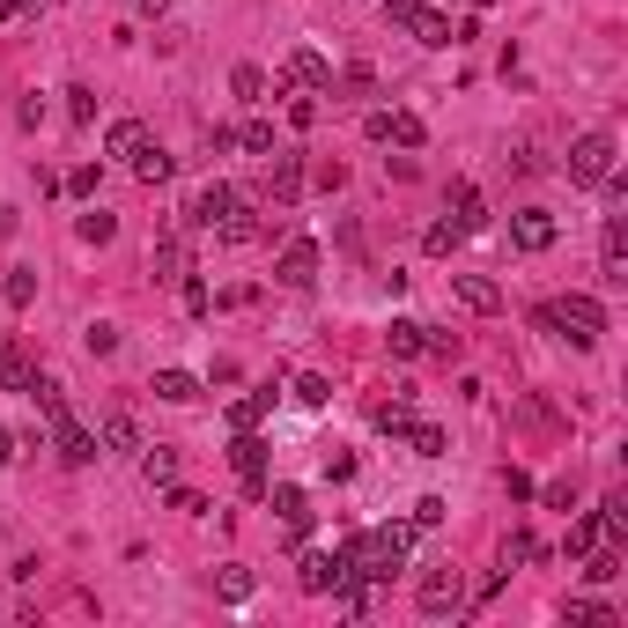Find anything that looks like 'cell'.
Wrapping results in <instances>:
<instances>
[{
  "label": "cell",
  "instance_id": "ab89813d",
  "mask_svg": "<svg viewBox=\"0 0 628 628\" xmlns=\"http://www.w3.org/2000/svg\"><path fill=\"white\" fill-rule=\"evenodd\" d=\"M222 599H230V606H244V599H252V569H244V562H230V569H222Z\"/></svg>",
  "mask_w": 628,
  "mask_h": 628
},
{
  "label": "cell",
  "instance_id": "ffe728a7",
  "mask_svg": "<svg viewBox=\"0 0 628 628\" xmlns=\"http://www.w3.org/2000/svg\"><path fill=\"white\" fill-rule=\"evenodd\" d=\"M414 37H422V45L429 52H444V45H459V23H451V15H436V8H422V15H414V23H407Z\"/></svg>",
  "mask_w": 628,
  "mask_h": 628
},
{
  "label": "cell",
  "instance_id": "277c9868",
  "mask_svg": "<svg viewBox=\"0 0 628 628\" xmlns=\"http://www.w3.org/2000/svg\"><path fill=\"white\" fill-rule=\"evenodd\" d=\"M281 82L311 89V97H333V60H326V52H311V45H296L289 60H281Z\"/></svg>",
  "mask_w": 628,
  "mask_h": 628
},
{
  "label": "cell",
  "instance_id": "f6af8a7d",
  "mask_svg": "<svg viewBox=\"0 0 628 628\" xmlns=\"http://www.w3.org/2000/svg\"><path fill=\"white\" fill-rule=\"evenodd\" d=\"M97 178H104V170H97V163H82V170H67L60 185H67V193H82V200H89V193H97Z\"/></svg>",
  "mask_w": 628,
  "mask_h": 628
},
{
  "label": "cell",
  "instance_id": "f1b7e54d",
  "mask_svg": "<svg viewBox=\"0 0 628 628\" xmlns=\"http://www.w3.org/2000/svg\"><path fill=\"white\" fill-rule=\"evenodd\" d=\"M407 444H414V459H444V444H451V436L436 429V422H407Z\"/></svg>",
  "mask_w": 628,
  "mask_h": 628
},
{
  "label": "cell",
  "instance_id": "e0dca14e",
  "mask_svg": "<svg viewBox=\"0 0 628 628\" xmlns=\"http://www.w3.org/2000/svg\"><path fill=\"white\" fill-rule=\"evenodd\" d=\"M370 422H377V429H385V436H407V422H414V392H407V385H399L392 399H377V407H370Z\"/></svg>",
  "mask_w": 628,
  "mask_h": 628
},
{
  "label": "cell",
  "instance_id": "f35d334b",
  "mask_svg": "<svg viewBox=\"0 0 628 628\" xmlns=\"http://www.w3.org/2000/svg\"><path fill=\"white\" fill-rule=\"evenodd\" d=\"M422 244H429L436 259H451V252L466 244V230H459V222H429V237H422Z\"/></svg>",
  "mask_w": 628,
  "mask_h": 628
},
{
  "label": "cell",
  "instance_id": "83f0119b",
  "mask_svg": "<svg viewBox=\"0 0 628 628\" xmlns=\"http://www.w3.org/2000/svg\"><path fill=\"white\" fill-rule=\"evenodd\" d=\"M0 385H8V392H23V385H30V355L15 348V340H0Z\"/></svg>",
  "mask_w": 628,
  "mask_h": 628
},
{
  "label": "cell",
  "instance_id": "8d00e7d4",
  "mask_svg": "<svg viewBox=\"0 0 628 628\" xmlns=\"http://www.w3.org/2000/svg\"><path fill=\"white\" fill-rule=\"evenodd\" d=\"M230 89H237V104H266V74H259L252 60H244V67L230 74Z\"/></svg>",
  "mask_w": 628,
  "mask_h": 628
},
{
  "label": "cell",
  "instance_id": "f5cc1de1",
  "mask_svg": "<svg viewBox=\"0 0 628 628\" xmlns=\"http://www.w3.org/2000/svg\"><path fill=\"white\" fill-rule=\"evenodd\" d=\"M466 8H496V0H466Z\"/></svg>",
  "mask_w": 628,
  "mask_h": 628
},
{
  "label": "cell",
  "instance_id": "b9f144b4",
  "mask_svg": "<svg viewBox=\"0 0 628 628\" xmlns=\"http://www.w3.org/2000/svg\"><path fill=\"white\" fill-rule=\"evenodd\" d=\"M82 348H89V355H119V326H104V318H97V326L82 333Z\"/></svg>",
  "mask_w": 628,
  "mask_h": 628
},
{
  "label": "cell",
  "instance_id": "7dc6e473",
  "mask_svg": "<svg viewBox=\"0 0 628 628\" xmlns=\"http://www.w3.org/2000/svg\"><path fill=\"white\" fill-rule=\"evenodd\" d=\"M422 8H429V0H385V23H414Z\"/></svg>",
  "mask_w": 628,
  "mask_h": 628
},
{
  "label": "cell",
  "instance_id": "ee69618b",
  "mask_svg": "<svg viewBox=\"0 0 628 628\" xmlns=\"http://www.w3.org/2000/svg\"><path fill=\"white\" fill-rule=\"evenodd\" d=\"M67 119H82V126L97 119V89H67Z\"/></svg>",
  "mask_w": 628,
  "mask_h": 628
},
{
  "label": "cell",
  "instance_id": "74e56055",
  "mask_svg": "<svg viewBox=\"0 0 628 628\" xmlns=\"http://www.w3.org/2000/svg\"><path fill=\"white\" fill-rule=\"evenodd\" d=\"M326 399H333V377H318V370L296 377V407H326Z\"/></svg>",
  "mask_w": 628,
  "mask_h": 628
},
{
  "label": "cell",
  "instance_id": "681fc988",
  "mask_svg": "<svg viewBox=\"0 0 628 628\" xmlns=\"http://www.w3.org/2000/svg\"><path fill=\"white\" fill-rule=\"evenodd\" d=\"M37 8H52V0H0V23L8 15H37Z\"/></svg>",
  "mask_w": 628,
  "mask_h": 628
},
{
  "label": "cell",
  "instance_id": "484cf974",
  "mask_svg": "<svg viewBox=\"0 0 628 628\" xmlns=\"http://www.w3.org/2000/svg\"><path fill=\"white\" fill-rule=\"evenodd\" d=\"M422 333H429V326H414V318H392V326H385V348L399 355V363H414V355H422Z\"/></svg>",
  "mask_w": 628,
  "mask_h": 628
},
{
  "label": "cell",
  "instance_id": "7a4b0ae2",
  "mask_svg": "<svg viewBox=\"0 0 628 628\" xmlns=\"http://www.w3.org/2000/svg\"><path fill=\"white\" fill-rule=\"evenodd\" d=\"M614 156H621L614 133H577L562 170H569V185H606V178H614Z\"/></svg>",
  "mask_w": 628,
  "mask_h": 628
},
{
  "label": "cell",
  "instance_id": "d4e9b609",
  "mask_svg": "<svg viewBox=\"0 0 628 628\" xmlns=\"http://www.w3.org/2000/svg\"><path fill=\"white\" fill-rule=\"evenodd\" d=\"M614 577H621V540H599L584 555V584H614Z\"/></svg>",
  "mask_w": 628,
  "mask_h": 628
},
{
  "label": "cell",
  "instance_id": "1f68e13d",
  "mask_svg": "<svg viewBox=\"0 0 628 628\" xmlns=\"http://www.w3.org/2000/svg\"><path fill=\"white\" fill-rule=\"evenodd\" d=\"M0 296H8L15 311H23V303H37V274H30V266H8V274H0Z\"/></svg>",
  "mask_w": 628,
  "mask_h": 628
},
{
  "label": "cell",
  "instance_id": "44dd1931",
  "mask_svg": "<svg viewBox=\"0 0 628 628\" xmlns=\"http://www.w3.org/2000/svg\"><path fill=\"white\" fill-rule=\"evenodd\" d=\"M141 481L170 488V481H178V451H170V444H141Z\"/></svg>",
  "mask_w": 628,
  "mask_h": 628
},
{
  "label": "cell",
  "instance_id": "ac0fdd59",
  "mask_svg": "<svg viewBox=\"0 0 628 628\" xmlns=\"http://www.w3.org/2000/svg\"><path fill=\"white\" fill-rule=\"evenodd\" d=\"M148 392H156L163 407H193V399H200V377H193V370H156V385H148Z\"/></svg>",
  "mask_w": 628,
  "mask_h": 628
},
{
  "label": "cell",
  "instance_id": "4fadbf2b",
  "mask_svg": "<svg viewBox=\"0 0 628 628\" xmlns=\"http://www.w3.org/2000/svg\"><path fill=\"white\" fill-rule=\"evenodd\" d=\"M230 207H237V193L215 178V185H200V193H193V207H185V222H193V230H215V222L230 215Z\"/></svg>",
  "mask_w": 628,
  "mask_h": 628
},
{
  "label": "cell",
  "instance_id": "d6986e66",
  "mask_svg": "<svg viewBox=\"0 0 628 628\" xmlns=\"http://www.w3.org/2000/svg\"><path fill=\"white\" fill-rule=\"evenodd\" d=\"M259 230H266V222H259V207H252V200H237V207H230V215H222V222H215V237H222V244H252Z\"/></svg>",
  "mask_w": 628,
  "mask_h": 628
},
{
  "label": "cell",
  "instance_id": "4316f807",
  "mask_svg": "<svg viewBox=\"0 0 628 628\" xmlns=\"http://www.w3.org/2000/svg\"><path fill=\"white\" fill-rule=\"evenodd\" d=\"M599 540H606V518H577V525H569V540H562V555H569V562H584Z\"/></svg>",
  "mask_w": 628,
  "mask_h": 628
},
{
  "label": "cell",
  "instance_id": "9a60e30c",
  "mask_svg": "<svg viewBox=\"0 0 628 628\" xmlns=\"http://www.w3.org/2000/svg\"><path fill=\"white\" fill-rule=\"evenodd\" d=\"M599 281L621 289L628 281V259H621V215H606V237H599Z\"/></svg>",
  "mask_w": 628,
  "mask_h": 628
},
{
  "label": "cell",
  "instance_id": "bcb514c9",
  "mask_svg": "<svg viewBox=\"0 0 628 628\" xmlns=\"http://www.w3.org/2000/svg\"><path fill=\"white\" fill-rule=\"evenodd\" d=\"M170 510H185V518H200V510H207V496H200V488H178V481H170Z\"/></svg>",
  "mask_w": 628,
  "mask_h": 628
},
{
  "label": "cell",
  "instance_id": "c3c4849f",
  "mask_svg": "<svg viewBox=\"0 0 628 628\" xmlns=\"http://www.w3.org/2000/svg\"><path fill=\"white\" fill-rule=\"evenodd\" d=\"M532 496H540L547 510H569V481H547V488H532Z\"/></svg>",
  "mask_w": 628,
  "mask_h": 628
},
{
  "label": "cell",
  "instance_id": "7402d4cb",
  "mask_svg": "<svg viewBox=\"0 0 628 628\" xmlns=\"http://www.w3.org/2000/svg\"><path fill=\"white\" fill-rule=\"evenodd\" d=\"M274 510H281V525H289L296 540L311 532V496H303V488H289V481H281V488H274Z\"/></svg>",
  "mask_w": 628,
  "mask_h": 628
},
{
  "label": "cell",
  "instance_id": "603a6c76",
  "mask_svg": "<svg viewBox=\"0 0 628 628\" xmlns=\"http://www.w3.org/2000/svg\"><path fill=\"white\" fill-rule=\"evenodd\" d=\"M97 444H111V451H141V429H133L126 407H111L104 422H97Z\"/></svg>",
  "mask_w": 628,
  "mask_h": 628
},
{
  "label": "cell",
  "instance_id": "d6a6232c",
  "mask_svg": "<svg viewBox=\"0 0 628 628\" xmlns=\"http://www.w3.org/2000/svg\"><path fill=\"white\" fill-rule=\"evenodd\" d=\"M170 170H178V163H170V156H163V148H156V141H148V148H141V156H133V178H141V185H163V178H170Z\"/></svg>",
  "mask_w": 628,
  "mask_h": 628
},
{
  "label": "cell",
  "instance_id": "52a82bcc",
  "mask_svg": "<svg viewBox=\"0 0 628 628\" xmlns=\"http://www.w3.org/2000/svg\"><path fill=\"white\" fill-rule=\"evenodd\" d=\"M230 466H237L244 496H266V436H259V429H237V444H230Z\"/></svg>",
  "mask_w": 628,
  "mask_h": 628
},
{
  "label": "cell",
  "instance_id": "9c48e42d",
  "mask_svg": "<svg viewBox=\"0 0 628 628\" xmlns=\"http://www.w3.org/2000/svg\"><path fill=\"white\" fill-rule=\"evenodd\" d=\"M274 281H281V289H311V281H318V244L311 237H289V244H281V259H274Z\"/></svg>",
  "mask_w": 628,
  "mask_h": 628
},
{
  "label": "cell",
  "instance_id": "2e32d148",
  "mask_svg": "<svg viewBox=\"0 0 628 628\" xmlns=\"http://www.w3.org/2000/svg\"><path fill=\"white\" fill-rule=\"evenodd\" d=\"M451 222H459V230L473 237V230H488V200L481 193H473V185L459 178V185H451Z\"/></svg>",
  "mask_w": 628,
  "mask_h": 628
},
{
  "label": "cell",
  "instance_id": "f907efd6",
  "mask_svg": "<svg viewBox=\"0 0 628 628\" xmlns=\"http://www.w3.org/2000/svg\"><path fill=\"white\" fill-rule=\"evenodd\" d=\"M0 466H15V436L8 429H0Z\"/></svg>",
  "mask_w": 628,
  "mask_h": 628
},
{
  "label": "cell",
  "instance_id": "d590c367",
  "mask_svg": "<svg viewBox=\"0 0 628 628\" xmlns=\"http://www.w3.org/2000/svg\"><path fill=\"white\" fill-rule=\"evenodd\" d=\"M562 614H569V621H584V628H614V621H621L614 606H599V599H569Z\"/></svg>",
  "mask_w": 628,
  "mask_h": 628
},
{
  "label": "cell",
  "instance_id": "cb8c5ba5",
  "mask_svg": "<svg viewBox=\"0 0 628 628\" xmlns=\"http://www.w3.org/2000/svg\"><path fill=\"white\" fill-rule=\"evenodd\" d=\"M141 148H148V126H141V119H119V126L104 133V156H126V163H133Z\"/></svg>",
  "mask_w": 628,
  "mask_h": 628
},
{
  "label": "cell",
  "instance_id": "6da1fadb",
  "mask_svg": "<svg viewBox=\"0 0 628 628\" xmlns=\"http://www.w3.org/2000/svg\"><path fill=\"white\" fill-rule=\"evenodd\" d=\"M532 326H540V333H562L569 348H599L606 311H599V296H555V303H540V311H532Z\"/></svg>",
  "mask_w": 628,
  "mask_h": 628
},
{
  "label": "cell",
  "instance_id": "816d5d0a",
  "mask_svg": "<svg viewBox=\"0 0 628 628\" xmlns=\"http://www.w3.org/2000/svg\"><path fill=\"white\" fill-rule=\"evenodd\" d=\"M133 8H141V15H163V8H170V0H133Z\"/></svg>",
  "mask_w": 628,
  "mask_h": 628
},
{
  "label": "cell",
  "instance_id": "ba28073f",
  "mask_svg": "<svg viewBox=\"0 0 628 628\" xmlns=\"http://www.w3.org/2000/svg\"><path fill=\"white\" fill-rule=\"evenodd\" d=\"M555 237H562V222L547 215V207H518V215H510V244H518V252H555Z\"/></svg>",
  "mask_w": 628,
  "mask_h": 628
},
{
  "label": "cell",
  "instance_id": "8fae6325",
  "mask_svg": "<svg viewBox=\"0 0 628 628\" xmlns=\"http://www.w3.org/2000/svg\"><path fill=\"white\" fill-rule=\"evenodd\" d=\"M148 266H156V281H185L193 274V244H185V230H163L156 252H148Z\"/></svg>",
  "mask_w": 628,
  "mask_h": 628
},
{
  "label": "cell",
  "instance_id": "3957f363",
  "mask_svg": "<svg viewBox=\"0 0 628 628\" xmlns=\"http://www.w3.org/2000/svg\"><path fill=\"white\" fill-rule=\"evenodd\" d=\"M414 606H422V614H459L466 606V577L459 569H422V584H414Z\"/></svg>",
  "mask_w": 628,
  "mask_h": 628
},
{
  "label": "cell",
  "instance_id": "5b68a950",
  "mask_svg": "<svg viewBox=\"0 0 628 628\" xmlns=\"http://www.w3.org/2000/svg\"><path fill=\"white\" fill-rule=\"evenodd\" d=\"M45 436L60 444V459H67V466H89V459H104L97 429H89V422H74V414H52V422H45Z\"/></svg>",
  "mask_w": 628,
  "mask_h": 628
},
{
  "label": "cell",
  "instance_id": "5bb4252c",
  "mask_svg": "<svg viewBox=\"0 0 628 628\" xmlns=\"http://www.w3.org/2000/svg\"><path fill=\"white\" fill-rule=\"evenodd\" d=\"M266 163H274V170H266V193H274L281 207H289V200L303 193V156H281V148H274Z\"/></svg>",
  "mask_w": 628,
  "mask_h": 628
},
{
  "label": "cell",
  "instance_id": "f546056e",
  "mask_svg": "<svg viewBox=\"0 0 628 628\" xmlns=\"http://www.w3.org/2000/svg\"><path fill=\"white\" fill-rule=\"evenodd\" d=\"M547 547H540V532H510L503 540V569H525V562H540Z\"/></svg>",
  "mask_w": 628,
  "mask_h": 628
},
{
  "label": "cell",
  "instance_id": "836d02e7",
  "mask_svg": "<svg viewBox=\"0 0 628 628\" xmlns=\"http://www.w3.org/2000/svg\"><path fill=\"white\" fill-rule=\"evenodd\" d=\"M266 407H274V385L252 392V399H237V407H230V429H259V422H266Z\"/></svg>",
  "mask_w": 628,
  "mask_h": 628
},
{
  "label": "cell",
  "instance_id": "8992f818",
  "mask_svg": "<svg viewBox=\"0 0 628 628\" xmlns=\"http://www.w3.org/2000/svg\"><path fill=\"white\" fill-rule=\"evenodd\" d=\"M363 133H370V141H385V148H422L429 141V126L414 119V111H370Z\"/></svg>",
  "mask_w": 628,
  "mask_h": 628
},
{
  "label": "cell",
  "instance_id": "e575fe53",
  "mask_svg": "<svg viewBox=\"0 0 628 628\" xmlns=\"http://www.w3.org/2000/svg\"><path fill=\"white\" fill-rule=\"evenodd\" d=\"M237 148H244V156H274V126H266V119H244V126H237Z\"/></svg>",
  "mask_w": 628,
  "mask_h": 628
},
{
  "label": "cell",
  "instance_id": "4dcf8cb0",
  "mask_svg": "<svg viewBox=\"0 0 628 628\" xmlns=\"http://www.w3.org/2000/svg\"><path fill=\"white\" fill-rule=\"evenodd\" d=\"M74 237H82V244H111V237H119V215H104V207H89V215L74 222Z\"/></svg>",
  "mask_w": 628,
  "mask_h": 628
},
{
  "label": "cell",
  "instance_id": "7c38bea8",
  "mask_svg": "<svg viewBox=\"0 0 628 628\" xmlns=\"http://www.w3.org/2000/svg\"><path fill=\"white\" fill-rule=\"evenodd\" d=\"M451 296H459L473 318H496V311H503V289H496L488 274H451Z\"/></svg>",
  "mask_w": 628,
  "mask_h": 628
},
{
  "label": "cell",
  "instance_id": "60d3db41",
  "mask_svg": "<svg viewBox=\"0 0 628 628\" xmlns=\"http://www.w3.org/2000/svg\"><path fill=\"white\" fill-rule=\"evenodd\" d=\"M289 126H296V133L318 126V97H311V89H296V97H289Z\"/></svg>",
  "mask_w": 628,
  "mask_h": 628
},
{
  "label": "cell",
  "instance_id": "7bdbcfd3",
  "mask_svg": "<svg viewBox=\"0 0 628 628\" xmlns=\"http://www.w3.org/2000/svg\"><path fill=\"white\" fill-rule=\"evenodd\" d=\"M444 510H451L444 496H422V503H414V532H429V525H444Z\"/></svg>",
  "mask_w": 628,
  "mask_h": 628
},
{
  "label": "cell",
  "instance_id": "30bf717a",
  "mask_svg": "<svg viewBox=\"0 0 628 628\" xmlns=\"http://www.w3.org/2000/svg\"><path fill=\"white\" fill-rule=\"evenodd\" d=\"M340 577H348V562H340V547H333V555H326V547H311V555L296 562V584H303V592H311V599H326V592H333Z\"/></svg>",
  "mask_w": 628,
  "mask_h": 628
}]
</instances>
